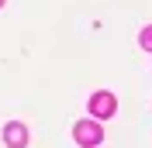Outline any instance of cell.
<instances>
[{
    "label": "cell",
    "instance_id": "3",
    "mask_svg": "<svg viewBox=\"0 0 152 148\" xmlns=\"http://www.w3.org/2000/svg\"><path fill=\"white\" fill-rule=\"evenodd\" d=\"M4 145L7 148H24L28 145V128L21 120H10L7 128H4Z\"/></svg>",
    "mask_w": 152,
    "mask_h": 148
},
{
    "label": "cell",
    "instance_id": "5",
    "mask_svg": "<svg viewBox=\"0 0 152 148\" xmlns=\"http://www.w3.org/2000/svg\"><path fill=\"white\" fill-rule=\"evenodd\" d=\"M0 7H4V0H0Z\"/></svg>",
    "mask_w": 152,
    "mask_h": 148
},
{
    "label": "cell",
    "instance_id": "4",
    "mask_svg": "<svg viewBox=\"0 0 152 148\" xmlns=\"http://www.w3.org/2000/svg\"><path fill=\"white\" fill-rule=\"evenodd\" d=\"M138 41H142L145 52H152V24H149V28H142V38H138Z\"/></svg>",
    "mask_w": 152,
    "mask_h": 148
},
{
    "label": "cell",
    "instance_id": "1",
    "mask_svg": "<svg viewBox=\"0 0 152 148\" xmlns=\"http://www.w3.org/2000/svg\"><path fill=\"white\" fill-rule=\"evenodd\" d=\"M73 138L80 141L83 148H97L100 141H104V128H100V120H76V128H73Z\"/></svg>",
    "mask_w": 152,
    "mask_h": 148
},
{
    "label": "cell",
    "instance_id": "2",
    "mask_svg": "<svg viewBox=\"0 0 152 148\" xmlns=\"http://www.w3.org/2000/svg\"><path fill=\"white\" fill-rule=\"evenodd\" d=\"M114 110H118V100H114V93L100 90V93H94V96H90V114H94L97 120H107Z\"/></svg>",
    "mask_w": 152,
    "mask_h": 148
}]
</instances>
